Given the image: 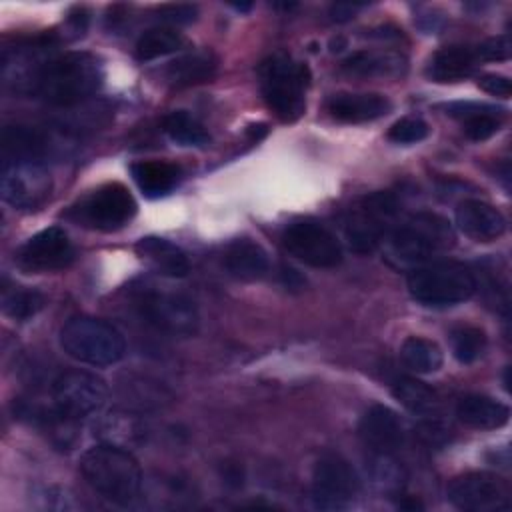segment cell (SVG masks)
Instances as JSON below:
<instances>
[{
    "label": "cell",
    "instance_id": "obj_1",
    "mask_svg": "<svg viewBox=\"0 0 512 512\" xmlns=\"http://www.w3.org/2000/svg\"><path fill=\"white\" fill-rule=\"evenodd\" d=\"M104 68L94 54L66 52L44 62L32 94L52 106H74L98 92Z\"/></svg>",
    "mask_w": 512,
    "mask_h": 512
},
{
    "label": "cell",
    "instance_id": "obj_2",
    "mask_svg": "<svg viewBox=\"0 0 512 512\" xmlns=\"http://www.w3.org/2000/svg\"><path fill=\"white\" fill-rule=\"evenodd\" d=\"M84 480L108 502L128 506L140 492L142 470L138 460L118 444H98L80 458Z\"/></svg>",
    "mask_w": 512,
    "mask_h": 512
},
{
    "label": "cell",
    "instance_id": "obj_3",
    "mask_svg": "<svg viewBox=\"0 0 512 512\" xmlns=\"http://www.w3.org/2000/svg\"><path fill=\"white\" fill-rule=\"evenodd\" d=\"M260 90L270 112L282 122L298 120L306 110L310 70L284 52H276L258 66Z\"/></svg>",
    "mask_w": 512,
    "mask_h": 512
},
{
    "label": "cell",
    "instance_id": "obj_4",
    "mask_svg": "<svg viewBox=\"0 0 512 512\" xmlns=\"http://www.w3.org/2000/svg\"><path fill=\"white\" fill-rule=\"evenodd\" d=\"M62 350L90 366H112L124 358L126 342L118 328L94 316H74L60 328Z\"/></svg>",
    "mask_w": 512,
    "mask_h": 512
},
{
    "label": "cell",
    "instance_id": "obj_5",
    "mask_svg": "<svg viewBox=\"0 0 512 512\" xmlns=\"http://www.w3.org/2000/svg\"><path fill=\"white\" fill-rule=\"evenodd\" d=\"M406 286L410 296L424 306H456L466 302L478 290L474 272L460 262H434L414 268Z\"/></svg>",
    "mask_w": 512,
    "mask_h": 512
},
{
    "label": "cell",
    "instance_id": "obj_6",
    "mask_svg": "<svg viewBox=\"0 0 512 512\" xmlns=\"http://www.w3.org/2000/svg\"><path fill=\"white\" fill-rule=\"evenodd\" d=\"M390 252L398 262L422 264L454 244L450 222L436 212H416L388 234Z\"/></svg>",
    "mask_w": 512,
    "mask_h": 512
},
{
    "label": "cell",
    "instance_id": "obj_7",
    "mask_svg": "<svg viewBox=\"0 0 512 512\" xmlns=\"http://www.w3.org/2000/svg\"><path fill=\"white\" fill-rule=\"evenodd\" d=\"M136 210L132 192L120 182H108L72 204L64 216L88 230L116 232L134 218Z\"/></svg>",
    "mask_w": 512,
    "mask_h": 512
},
{
    "label": "cell",
    "instance_id": "obj_8",
    "mask_svg": "<svg viewBox=\"0 0 512 512\" xmlns=\"http://www.w3.org/2000/svg\"><path fill=\"white\" fill-rule=\"evenodd\" d=\"M398 212L400 202L392 192H372L360 198L344 220L348 246L358 254L374 252L386 234H390Z\"/></svg>",
    "mask_w": 512,
    "mask_h": 512
},
{
    "label": "cell",
    "instance_id": "obj_9",
    "mask_svg": "<svg viewBox=\"0 0 512 512\" xmlns=\"http://www.w3.org/2000/svg\"><path fill=\"white\" fill-rule=\"evenodd\" d=\"M146 322L172 336H192L198 330V310L192 298L178 292L142 286L134 294Z\"/></svg>",
    "mask_w": 512,
    "mask_h": 512
},
{
    "label": "cell",
    "instance_id": "obj_10",
    "mask_svg": "<svg viewBox=\"0 0 512 512\" xmlns=\"http://www.w3.org/2000/svg\"><path fill=\"white\" fill-rule=\"evenodd\" d=\"M2 198L18 210H38L50 196L52 180L40 158H8L2 162Z\"/></svg>",
    "mask_w": 512,
    "mask_h": 512
},
{
    "label": "cell",
    "instance_id": "obj_11",
    "mask_svg": "<svg viewBox=\"0 0 512 512\" xmlns=\"http://www.w3.org/2000/svg\"><path fill=\"white\" fill-rule=\"evenodd\" d=\"M360 492L352 464L338 454L322 456L312 472V504L318 510H346Z\"/></svg>",
    "mask_w": 512,
    "mask_h": 512
},
{
    "label": "cell",
    "instance_id": "obj_12",
    "mask_svg": "<svg viewBox=\"0 0 512 512\" xmlns=\"http://www.w3.org/2000/svg\"><path fill=\"white\" fill-rule=\"evenodd\" d=\"M106 398L108 386L104 380L84 370L62 372L52 382L54 412L72 422L98 412Z\"/></svg>",
    "mask_w": 512,
    "mask_h": 512
},
{
    "label": "cell",
    "instance_id": "obj_13",
    "mask_svg": "<svg viewBox=\"0 0 512 512\" xmlns=\"http://www.w3.org/2000/svg\"><path fill=\"white\" fill-rule=\"evenodd\" d=\"M282 244L290 256L312 268H334L344 258L336 234L314 220L292 222L282 234Z\"/></svg>",
    "mask_w": 512,
    "mask_h": 512
},
{
    "label": "cell",
    "instance_id": "obj_14",
    "mask_svg": "<svg viewBox=\"0 0 512 512\" xmlns=\"http://www.w3.org/2000/svg\"><path fill=\"white\" fill-rule=\"evenodd\" d=\"M446 494L452 506L468 512L508 510L512 504L508 484L488 472H466L456 476Z\"/></svg>",
    "mask_w": 512,
    "mask_h": 512
},
{
    "label": "cell",
    "instance_id": "obj_15",
    "mask_svg": "<svg viewBox=\"0 0 512 512\" xmlns=\"http://www.w3.org/2000/svg\"><path fill=\"white\" fill-rule=\"evenodd\" d=\"M76 250L60 226H50L30 236L14 254L18 268L26 272H54L68 268Z\"/></svg>",
    "mask_w": 512,
    "mask_h": 512
},
{
    "label": "cell",
    "instance_id": "obj_16",
    "mask_svg": "<svg viewBox=\"0 0 512 512\" xmlns=\"http://www.w3.org/2000/svg\"><path fill=\"white\" fill-rule=\"evenodd\" d=\"M362 442L376 454H394L406 438L402 418L384 404L370 406L358 424Z\"/></svg>",
    "mask_w": 512,
    "mask_h": 512
},
{
    "label": "cell",
    "instance_id": "obj_17",
    "mask_svg": "<svg viewBox=\"0 0 512 512\" xmlns=\"http://www.w3.org/2000/svg\"><path fill=\"white\" fill-rule=\"evenodd\" d=\"M456 226L476 242H492L506 232V218L496 206L472 198L458 204Z\"/></svg>",
    "mask_w": 512,
    "mask_h": 512
},
{
    "label": "cell",
    "instance_id": "obj_18",
    "mask_svg": "<svg viewBox=\"0 0 512 512\" xmlns=\"http://www.w3.org/2000/svg\"><path fill=\"white\" fill-rule=\"evenodd\" d=\"M326 108L338 122L362 124L386 116L392 110V102L384 94L340 92L328 100Z\"/></svg>",
    "mask_w": 512,
    "mask_h": 512
},
{
    "label": "cell",
    "instance_id": "obj_19",
    "mask_svg": "<svg viewBox=\"0 0 512 512\" xmlns=\"http://www.w3.org/2000/svg\"><path fill=\"white\" fill-rule=\"evenodd\" d=\"M342 70L360 78H398L408 70V60L398 50H358L342 60Z\"/></svg>",
    "mask_w": 512,
    "mask_h": 512
},
{
    "label": "cell",
    "instance_id": "obj_20",
    "mask_svg": "<svg viewBox=\"0 0 512 512\" xmlns=\"http://www.w3.org/2000/svg\"><path fill=\"white\" fill-rule=\"evenodd\" d=\"M136 254L158 274L168 278H184L190 272L186 252L174 242L160 236H144L134 246Z\"/></svg>",
    "mask_w": 512,
    "mask_h": 512
},
{
    "label": "cell",
    "instance_id": "obj_21",
    "mask_svg": "<svg viewBox=\"0 0 512 512\" xmlns=\"http://www.w3.org/2000/svg\"><path fill=\"white\" fill-rule=\"evenodd\" d=\"M478 64H480V60L476 56L474 46L452 44V46L440 48L432 56V60L426 68V74L434 82L448 84V82H458V80L468 78L476 70Z\"/></svg>",
    "mask_w": 512,
    "mask_h": 512
},
{
    "label": "cell",
    "instance_id": "obj_22",
    "mask_svg": "<svg viewBox=\"0 0 512 512\" xmlns=\"http://www.w3.org/2000/svg\"><path fill=\"white\" fill-rule=\"evenodd\" d=\"M224 266L230 276L252 282L268 274L270 258L258 242L250 238H236L228 244L224 252Z\"/></svg>",
    "mask_w": 512,
    "mask_h": 512
},
{
    "label": "cell",
    "instance_id": "obj_23",
    "mask_svg": "<svg viewBox=\"0 0 512 512\" xmlns=\"http://www.w3.org/2000/svg\"><path fill=\"white\" fill-rule=\"evenodd\" d=\"M458 420L474 430H496L508 424L510 408L484 394H466L456 404Z\"/></svg>",
    "mask_w": 512,
    "mask_h": 512
},
{
    "label": "cell",
    "instance_id": "obj_24",
    "mask_svg": "<svg viewBox=\"0 0 512 512\" xmlns=\"http://www.w3.org/2000/svg\"><path fill=\"white\" fill-rule=\"evenodd\" d=\"M130 172L146 198L170 194L182 178V168L168 160H140L130 166Z\"/></svg>",
    "mask_w": 512,
    "mask_h": 512
},
{
    "label": "cell",
    "instance_id": "obj_25",
    "mask_svg": "<svg viewBox=\"0 0 512 512\" xmlns=\"http://www.w3.org/2000/svg\"><path fill=\"white\" fill-rule=\"evenodd\" d=\"M500 108L474 102H456L446 106V114L464 120V134L474 142H484L500 130Z\"/></svg>",
    "mask_w": 512,
    "mask_h": 512
},
{
    "label": "cell",
    "instance_id": "obj_26",
    "mask_svg": "<svg viewBox=\"0 0 512 512\" xmlns=\"http://www.w3.org/2000/svg\"><path fill=\"white\" fill-rule=\"evenodd\" d=\"M216 58L212 52H192L176 58L166 68V80L176 88L196 86L202 82H210L216 74Z\"/></svg>",
    "mask_w": 512,
    "mask_h": 512
},
{
    "label": "cell",
    "instance_id": "obj_27",
    "mask_svg": "<svg viewBox=\"0 0 512 512\" xmlns=\"http://www.w3.org/2000/svg\"><path fill=\"white\" fill-rule=\"evenodd\" d=\"M392 396L412 414L418 416H432L438 406L440 398L432 386L416 378H400L392 386Z\"/></svg>",
    "mask_w": 512,
    "mask_h": 512
},
{
    "label": "cell",
    "instance_id": "obj_28",
    "mask_svg": "<svg viewBox=\"0 0 512 512\" xmlns=\"http://www.w3.org/2000/svg\"><path fill=\"white\" fill-rule=\"evenodd\" d=\"M402 364L418 374H432L440 370L444 356L434 340L424 336H408L400 346Z\"/></svg>",
    "mask_w": 512,
    "mask_h": 512
},
{
    "label": "cell",
    "instance_id": "obj_29",
    "mask_svg": "<svg viewBox=\"0 0 512 512\" xmlns=\"http://www.w3.org/2000/svg\"><path fill=\"white\" fill-rule=\"evenodd\" d=\"M182 44H184V38L180 32L166 26H156L140 34L134 46V54L140 62H148L180 50Z\"/></svg>",
    "mask_w": 512,
    "mask_h": 512
},
{
    "label": "cell",
    "instance_id": "obj_30",
    "mask_svg": "<svg viewBox=\"0 0 512 512\" xmlns=\"http://www.w3.org/2000/svg\"><path fill=\"white\" fill-rule=\"evenodd\" d=\"M2 152L8 158H40L44 152V138L26 126H6L2 132Z\"/></svg>",
    "mask_w": 512,
    "mask_h": 512
},
{
    "label": "cell",
    "instance_id": "obj_31",
    "mask_svg": "<svg viewBox=\"0 0 512 512\" xmlns=\"http://www.w3.org/2000/svg\"><path fill=\"white\" fill-rule=\"evenodd\" d=\"M164 132L180 146H202L208 142L204 126L186 110H174L164 118Z\"/></svg>",
    "mask_w": 512,
    "mask_h": 512
},
{
    "label": "cell",
    "instance_id": "obj_32",
    "mask_svg": "<svg viewBox=\"0 0 512 512\" xmlns=\"http://www.w3.org/2000/svg\"><path fill=\"white\" fill-rule=\"evenodd\" d=\"M454 358L462 364L476 362L486 350V334L478 326H458L450 334Z\"/></svg>",
    "mask_w": 512,
    "mask_h": 512
},
{
    "label": "cell",
    "instance_id": "obj_33",
    "mask_svg": "<svg viewBox=\"0 0 512 512\" xmlns=\"http://www.w3.org/2000/svg\"><path fill=\"white\" fill-rule=\"evenodd\" d=\"M42 306H44V296L36 290L16 286L12 290H6L2 296V310L12 320H20V322L30 320L42 310Z\"/></svg>",
    "mask_w": 512,
    "mask_h": 512
},
{
    "label": "cell",
    "instance_id": "obj_34",
    "mask_svg": "<svg viewBox=\"0 0 512 512\" xmlns=\"http://www.w3.org/2000/svg\"><path fill=\"white\" fill-rule=\"evenodd\" d=\"M430 134V126L422 118L406 116L394 122L388 130V140L394 144H416Z\"/></svg>",
    "mask_w": 512,
    "mask_h": 512
},
{
    "label": "cell",
    "instance_id": "obj_35",
    "mask_svg": "<svg viewBox=\"0 0 512 512\" xmlns=\"http://www.w3.org/2000/svg\"><path fill=\"white\" fill-rule=\"evenodd\" d=\"M474 48H476V56L480 62H502V60L510 58V40L506 34L488 38V40L476 44Z\"/></svg>",
    "mask_w": 512,
    "mask_h": 512
},
{
    "label": "cell",
    "instance_id": "obj_36",
    "mask_svg": "<svg viewBox=\"0 0 512 512\" xmlns=\"http://www.w3.org/2000/svg\"><path fill=\"white\" fill-rule=\"evenodd\" d=\"M198 16V6L194 4H166L158 8V18L170 24H190Z\"/></svg>",
    "mask_w": 512,
    "mask_h": 512
},
{
    "label": "cell",
    "instance_id": "obj_37",
    "mask_svg": "<svg viewBox=\"0 0 512 512\" xmlns=\"http://www.w3.org/2000/svg\"><path fill=\"white\" fill-rule=\"evenodd\" d=\"M478 86L492 94V96H498V98H508L512 94V86H510V80L502 74H482L478 78Z\"/></svg>",
    "mask_w": 512,
    "mask_h": 512
},
{
    "label": "cell",
    "instance_id": "obj_38",
    "mask_svg": "<svg viewBox=\"0 0 512 512\" xmlns=\"http://www.w3.org/2000/svg\"><path fill=\"white\" fill-rule=\"evenodd\" d=\"M364 6L366 4H360V2H338V4H332L330 16L334 22H346V20L354 18V12Z\"/></svg>",
    "mask_w": 512,
    "mask_h": 512
},
{
    "label": "cell",
    "instance_id": "obj_39",
    "mask_svg": "<svg viewBox=\"0 0 512 512\" xmlns=\"http://www.w3.org/2000/svg\"><path fill=\"white\" fill-rule=\"evenodd\" d=\"M236 10H240V12H244V10H250L252 8V4H232Z\"/></svg>",
    "mask_w": 512,
    "mask_h": 512
}]
</instances>
